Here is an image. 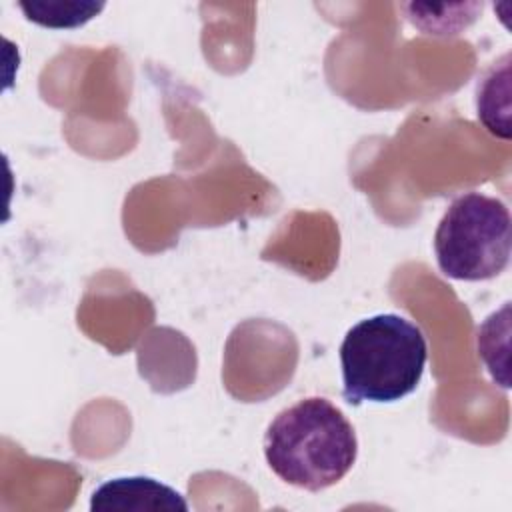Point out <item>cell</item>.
<instances>
[{"label": "cell", "instance_id": "6da1fadb", "mask_svg": "<svg viewBox=\"0 0 512 512\" xmlns=\"http://www.w3.org/2000/svg\"><path fill=\"white\" fill-rule=\"evenodd\" d=\"M358 438L344 412L320 396L284 408L264 434L270 470L290 486L320 492L340 482L354 466Z\"/></svg>", "mask_w": 512, "mask_h": 512}, {"label": "cell", "instance_id": "7a4b0ae2", "mask_svg": "<svg viewBox=\"0 0 512 512\" xmlns=\"http://www.w3.org/2000/svg\"><path fill=\"white\" fill-rule=\"evenodd\" d=\"M428 360L422 330L398 314L356 322L340 344L342 396L348 404L396 402L416 390Z\"/></svg>", "mask_w": 512, "mask_h": 512}, {"label": "cell", "instance_id": "3957f363", "mask_svg": "<svg viewBox=\"0 0 512 512\" xmlns=\"http://www.w3.org/2000/svg\"><path fill=\"white\" fill-rule=\"evenodd\" d=\"M510 248L508 206L482 192H466L452 200L434 232L436 264L452 280L496 278L510 262Z\"/></svg>", "mask_w": 512, "mask_h": 512}, {"label": "cell", "instance_id": "277c9868", "mask_svg": "<svg viewBox=\"0 0 512 512\" xmlns=\"http://www.w3.org/2000/svg\"><path fill=\"white\" fill-rule=\"evenodd\" d=\"M92 512H186L188 502L172 486L148 476L112 478L90 498Z\"/></svg>", "mask_w": 512, "mask_h": 512}, {"label": "cell", "instance_id": "5b68a950", "mask_svg": "<svg viewBox=\"0 0 512 512\" xmlns=\"http://www.w3.org/2000/svg\"><path fill=\"white\" fill-rule=\"evenodd\" d=\"M478 120L486 130L502 140L510 138V56L502 58L500 66H492L482 78L476 92Z\"/></svg>", "mask_w": 512, "mask_h": 512}, {"label": "cell", "instance_id": "8992f818", "mask_svg": "<svg viewBox=\"0 0 512 512\" xmlns=\"http://www.w3.org/2000/svg\"><path fill=\"white\" fill-rule=\"evenodd\" d=\"M408 22H412L418 30L430 36H456L472 26L482 12V4L468 2V4H404Z\"/></svg>", "mask_w": 512, "mask_h": 512}, {"label": "cell", "instance_id": "52a82bcc", "mask_svg": "<svg viewBox=\"0 0 512 512\" xmlns=\"http://www.w3.org/2000/svg\"><path fill=\"white\" fill-rule=\"evenodd\" d=\"M30 22L46 28H78L102 12L104 2H70V0H38L18 2Z\"/></svg>", "mask_w": 512, "mask_h": 512}]
</instances>
